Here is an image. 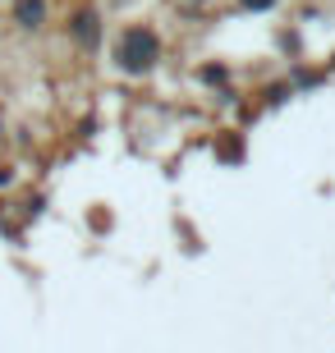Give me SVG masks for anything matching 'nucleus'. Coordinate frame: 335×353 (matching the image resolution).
Here are the masks:
<instances>
[{"label":"nucleus","mask_w":335,"mask_h":353,"mask_svg":"<svg viewBox=\"0 0 335 353\" xmlns=\"http://www.w3.org/2000/svg\"><path fill=\"white\" fill-rule=\"evenodd\" d=\"M152 60H156V37L147 28H133L119 37V65L124 69H147Z\"/></svg>","instance_id":"f257e3e1"},{"label":"nucleus","mask_w":335,"mask_h":353,"mask_svg":"<svg viewBox=\"0 0 335 353\" xmlns=\"http://www.w3.org/2000/svg\"><path fill=\"white\" fill-rule=\"evenodd\" d=\"M239 5H244V10H271L276 0H239Z\"/></svg>","instance_id":"f03ea898"}]
</instances>
